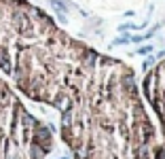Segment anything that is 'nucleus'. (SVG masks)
<instances>
[{
    "mask_svg": "<svg viewBox=\"0 0 165 159\" xmlns=\"http://www.w3.org/2000/svg\"><path fill=\"white\" fill-rule=\"evenodd\" d=\"M150 51H153V49H150V47H142V49H140V51H138V53H140V55H144V53H150Z\"/></svg>",
    "mask_w": 165,
    "mask_h": 159,
    "instance_id": "1",
    "label": "nucleus"
}]
</instances>
